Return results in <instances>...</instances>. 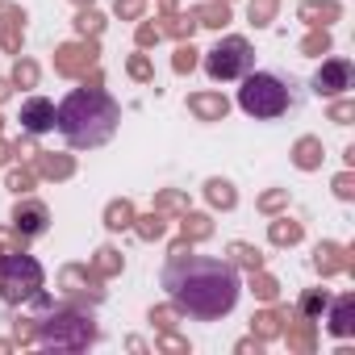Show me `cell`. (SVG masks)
I'll return each mask as SVG.
<instances>
[{"instance_id": "obj_47", "label": "cell", "mask_w": 355, "mask_h": 355, "mask_svg": "<svg viewBox=\"0 0 355 355\" xmlns=\"http://www.w3.org/2000/svg\"><path fill=\"white\" fill-rule=\"evenodd\" d=\"M9 92H13V84H9V80H0V105L9 101Z\"/></svg>"}, {"instance_id": "obj_2", "label": "cell", "mask_w": 355, "mask_h": 355, "mask_svg": "<svg viewBox=\"0 0 355 355\" xmlns=\"http://www.w3.org/2000/svg\"><path fill=\"white\" fill-rule=\"evenodd\" d=\"M117 121H121V109H117V101H113L96 80L84 84V88H76V92L55 109L59 134H63L71 146H80V150L109 142L113 130H117Z\"/></svg>"}, {"instance_id": "obj_22", "label": "cell", "mask_w": 355, "mask_h": 355, "mask_svg": "<svg viewBox=\"0 0 355 355\" xmlns=\"http://www.w3.org/2000/svg\"><path fill=\"white\" fill-rule=\"evenodd\" d=\"M272 243H276V247H293V243H301V222H293V218H276V222H272Z\"/></svg>"}, {"instance_id": "obj_6", "label": "cell", "mask_w": 355, "mask_h": 355, "mask_svg": "<svg viewBox=\"0 0 355 355\" xmlns=\"http://www.w3.org/2000/svg\"><path fill=\"white\" fill-rule=\"evenodd\" d=\"M251 63H255V55H251V42H247V38H222V42L205 55V71H209V80H218V84L243 80V76L251 71Z\"/></svg>"}, {"instance_id": "obj_24", "label": "cell", "mask_w": 355, "mask_h": 355, "mask_svg": "<svg viewBox=\"0 0 355 355\" xmlns=\"http://www.w3.org/2000/svg\"><path fill=\"white\" fill-rule=\"evenodd\" d=\"M92 272H96L101 280H105V276H117V272H121V255H117L113 247H101L96 259H92Z\"/></svg>"}, {"instance_id": "obj_16", "label": "cell", "mask_w": 355, "mask_h": 355, "mask_svg": "<svg viewBox=\"0 0 355 355\" xmlns=\"http://www.w3.org/2000/svg\"><path fill=\"white\" fill-rule=\"evenodd\" d=\"M71 171H76L71 155H46V150H38V175H46V180H67Z\"/></svg>"}, {"instance_id": "obj_32", "label": "cell", "mask_w": 355, "mask_h": 355, "mask_svg": "<svg viewBox=\"0 0 355 355\" xmlns=\"http://www.w3.org/2000/svg\"><path fill=\"white\" fill-rule=\"evenodd\" d=\"M301 51H305V55H326V51H330V34H326L322 26H313V34L301 42Z\"/></svg>"}, {"instance_id": "obj_18", "label": "cell", "mask_w": 355, "mask_h": 355, "mask_svg": "<svg viewBox=\"0 0 355 355\" xmlns=\"http://www.w3.org/2000/svg\"><path fill=\"white\" fill-rule=\"evenodd\" d=\"M301 17L309 26H326V21L338 17V5H334V0H309V5H301Z\"/></svg>"}, {"instance_id": "obj_36", "label": "cell", "mask_w": 355, "mask_h": 355, "mask_svg": "<svg viewBox=\"0 0 355 355\" xmlns=\"http://www.w3.org/2000/svg\"><path fill=\"white\" fill-rule=\"evenodd\" d=\"M351 117H355V105H351V101H334V105H330V121L351 125Z\"/></svg>"}, {"instance_id": "obj_14", "label": "cell", "mask_w": 355, "mask_h": 355, "mask_svg": "<svg viewBox=\"0 0 355 355\" xmlns=\"http://www.w3.org/2000/svg\"><path fill=\"white\" fill-rule=\"evenodd\" d=\"M351 330H355V297L347 293V297H338V301H334V309H330V334L347 338Z\"/></svg>"}, {"instance_id": "obj_30", "label": "cell", "mask_w": 355, "mask_h": 355, "mask_svg": "<svg viewBox=\"0 0 355 355\" xmlns=\"http://www.w3.org/2000/svg\"><path fill=\"white\" fill-rule=\"evenodd\" d=\"M230 255H234V263H243L247 272H259V268H263L259 251H255V247H247V243H234V247H230Z\"/></svg>"}, {"instance_id": "obj_4", "label": "cell", "mask_w": 355, "mask_h": 355, "mask_svg": "<svg viewBox=\"0 0 355 355\" xmlns=\"http://www.w3.org/2000/svg\"><path fill=\"white\" fill-rule=\"evenodd\" d=\"M38 338L46 347H88L96 338V326L80 309H55V305H46V318H38Z\"/></svg>"}, {"instance_id": "obj_1", "label": "cell", "mask_w": 355, "mask_h": 355, "mask_svg": "<svg viewBox=\"0 0 355 355\" xmlns=\"http://www.w3.org/2000/svg\"><path fill=\"white\" fill-rule=\"evenodd\" d=\"M163 288L171 293V301L180 305L184 313L201 318V322H214V318H226L234 305H239V272L222 259H205V255H193V243H175L171 247V259L163 268Z\"/></svg>"}, {"instance_id": "obj_20", "label": "cell", "mask_w": 355, "mask_h": 355, "mask_svg": "<svg viewBox=\"0 0 355 355\" xmlns=\"http://www.w3.org/2000/svg\"><path fill=\"white\" fill-rule=\"evenodd\" d=\"M205 197H209V205H218V209H234V184L230 180H209L205 184Z\"/></svg>"}, {"instance_id": "obj_9", "label": "cell", "mask_w": 355, "mask_h": 355, "mask_svg": "<svg viewBox=\"0 0 355 355\" xmlns=\"http://www.w3.org/2000/svg\"><path fill=\"white\" fill-rule=\"evenodd\" d=\"M351 80H355L351 63H347V59H330V63H322V71L313 76V88H318V96H338V92L351 88Z\"/></svg>"}, {"instance_id": "obj_41", "label": "cell", "mask_w": 355, "mask_h": 355, "mask_svg": "<svg viewBox=\"0 0 355 355\" xmlns=\"http://www.w3.org/2000/svg\"><path fill=\"white\" fill-rule=\"evenodd\" d=\"M130 76H134V80H150V59H146V55H134V59H130Z\"/></svg>"}, {"instance_id": "obj_21", "label": "cell", "mask_w": 355, "mask_h": 355, "mask_svg": "<svg viewBox=\"0 0 355 355\" xmlns=\"http://www.w3.org/2000/svg\"><path fill=\"white\" fill-rule=\"evenodd\" d=\"M105 226H109V230H130V226H134V205H130V201H113V205L105 209Z\"/></svg>"}, {"instance_id": "obj_35", "label": "cell", "mask_w": 355, "mask_h": 355, "mask_svg": "<svg viewBox=\"0 0 355 355\" xmlns=\"http://www.w3.org/2000/svg\"><path fill=\"white\" fill-rule=\"evenodd\" d=\"M13 84H21V88H34V84H38V67H34L30 59H21V63H17V71H13Z\"/></svg>"}, {"instance_id": "obj_19", "label": "cell", "mask_w": 355, "mask_h": 355, "mask_svg": "<svg viewBox=\"0 0 355 355\" xmlns=\"http://www.w3.org/2000/svg\"><path fill=\"white\" fill-rule=\"evenodd\" d=\"M293 159H297V167H301V171L322 167V142H318V138H301V142H297V150H293Z\"/></svg>"}, {"instance_id": "obj_11", "label": "cell", "mask_w": 355, "mask_h": 355, "mask_svg": "<svg viewBox=\"0 0 355 355\" xmlns=\"http://www.w3.org/2000/svg\"><path fill=\"white\" fill-rule=\"evenodd\" d=\"M21 130H26V134H46V130H55V105H51L46 96H30V101L21 105Z\"/></svg>"}, {"instance_id": "obj_34", "label": "cell", "mask_w": 355, "mask_h": 355, "mask_svg": "<svg viewBox=\"0 0 355 355\" xmlns=\"http://www.w3.org/2000/svg\"><path fill=\"white\" fill-rule=\"evenodd\" d=\"M155 209L163 214V209H175V214H189V201L180 197V193H159L155 197Z\"/></svg>"}, {"instance_id": "obj_40", "label": "cell", "mask_w": 355, "mask_h": 355, "mask_svg": "<svg viewBox=\"0 0 355 355\" xmlns=\"http://www.w3.org/2000/svg\"><path fill=\"white\" fill-rule=\"evenodd\" d=\"M334 193H338L343 201H351V197H355V175H351V171H343L338 180H334Z\"/></svg>"}, {"instance_id": "obj_3", "label": "cell", "mask_w": 355, "mask_h": 355, "mask_svg": "<svg viewBox=\"0 0 355 355\" xmlns=\"http://www.w3.org/2000/svg\"><path fill=\"white\" fill-rule=\"evenodd\" d=\"M0 297L9 305L42 297V263L26 251H5L0 255Z\"/></svg>"}, {"instance_id": "obj_45", "label": "cell", "mask_w": 355, "mask_h": 355, "mask_svg": "<svg viewBox=\"0 0 355 355\" xmlns=\"http://www.w3.org/2000/svg\"><path fill=\"white\" fill-rule=\"evenodd\" d=\"M288 343H293V347H313V334L301 326V330H288Z\"/></svg>"}, {"instance_id": "obj_5", "label": "cell", "mask_w": 355, "mask_h": 355, "mask_svg": "<svg viewBox=\"0 0 355 355\" xmlns=\"http://www.w3.org/2000/svg\"><path fill=\"white\" fill-rule=\"evenodd\" d=\"M239 105H243V113H251V117H280L284 109H288V88L276 80V76H268V71H247L243 76V88H239Z\"/></svg>"}, {"instance_id": "obj_15", "label": "cell", "mask_w": 355, "mask_h": 355, "mask_svg": "<svg viewBox=\"0 0 355 355\" xmlns=\"http://www.w3.org/2000/svg\"><path fill=\"white\" fill-rule=\"evenodd\" d=\"M313 263H318L322 276H334V272H347V268H351V259H347V251H343L338 243H322Z\"/></svg>"}, {"instance_id": "obj_43", "label": "cell", "mask_w": 355, "mask_h": 355, "mask_svg": "<svg viewBox=\"0 0 355 355\" xmlns=\"http://www.w3.org/2000/svg\"><path fill=\"white\" fill-rule=\"evenodd\" d=\"M284 201H288V193H268V197L259 201V209H263V214H276V209H280Z\"/></svg>"}, {"instance_id": "obj_10", "label": "cell", "mask_w": 355, "mask_h": 355, "mask_svg": "<svg viewBox=\"0 0 355 355\" xmlns=\"http://www.w3.org/2000/svg\"><path fill=\"white\" fill-rule=\"evenodd\" d=\"M46 222H51V214H46L42 201H17V209H13V230H17L21 239H38V234L46 230Z\"/></svg>"}, {"instance_id": "obj_13", "label": "cell", "mask_w": 355, "mask_h": 355, "mask_svg": "<svg viewBox=\"0 0 355 355\" xmlns=\"http://www.w3.org/2000/svg\"><path fill=\"white\" fill-rule=\"evenodd\" d=\"M189 109H193L201 121H222V117L230 113V101H226L222 92H197V96H189Z\"/></svg>"}, {"instance_id": "obj_37", "label": "cell", "mask_w": 355, "mask_h": 355, "mask_svg": "<svg viewBox=\"0 0 355 355\" xmlns=\"http://www.w3.org/2000/svg\"><path fill=\"white\" fill-rule=\"evenodd\" d=\"M9 189L13 193H30L34 189V171H9Z\"/></svg>"}, {"instance_id": "obj_46", "label": "cell", "mask_w": 355, "mask_h": 355, "mask_svg": "<svg viewBox=\"0 0 355 355\" xmlns=\"http://www.w3.org/2000/svg\"><path fill=\"white\" fill-rule=\"evenodd\" d=\"M150 322H159V326H175V309H155Z\"/></svg>"}, {"instance_id": "obj_25", "label": "cell", "mask_w": 355, "mask_h": 355, "mask_svg": "<svg viewBox=\"0 0 355 355\" xmlns=\"http://www.w3.org/2000/svg\"><path fill=\"white\" fill-rule=\"evenodd\" d=\"M193 26H197L193 13H189V17H184V13H163V26H159V30L171 34V38H184V34H193Z\"/></svg>"}, {"instance_id": "obj_38", "label": "cell", "mask_w": 355, "mask_h": 355, "mask_svg": "<svg viewBox=\"0 0 355 355\" xmlns=\"http://www.w3.org/2000/svg\"><path fill=\"white\" fill-rule=\"evenodd\" d=\"M159 38H163V30H159L155 21H142V26H138V46H155Z\"/></svg>"}, {"instance_id": "obj_44", "label": "cell", "mask_w": 355, "mask_h": 355, "mask_svg": "<svg viewBox=\"0 0 355 355\" xmlns=\"http://www.w3.org/2000/svg\"><path fill=\"white\" fill-rule=\"evenodd\" d=\"M142 13V0H117V17H138Z\"/></svg>"}, {"instance_id": "obj_7", "label": "cell", "mask_w": 355, "mask_h": 355, "mask_svg": "<svg viewBox=\"0 0 355 355\" xmlns=\"http://www.w3.org/2000/svg\"><path fill=\"white\" fill-rule=\"evenodd\" d=\"M92 67H96V42H67V46H59V55H55V71H59V76L80 80V76H88Z\"/></svg>"}, {"instance_id": "obj_29", "label": "cell", "mask_w": 355, "mask_h": 355, "mask_svg": "<svg viewBox=\"0 0 355 355\" xmlns=\"http://www.w3.org/2000/svg\"><path fill=\"white\" fill-rule=\"evenodd\" d=\"M276 5H280V0H251V5H247L251 26H268V21L276 17Z\"/></svg>"}, {"instance_id": "obj_28", "label": "cell", "mask_w": 355, "mask_h": 355, "mask_svg": "<svg viewBox=\"0 0 355 355\" xmlns=\"http://www.w3.org/2000/svg\"><path fill=\"white\" fill-rule=\"evenodd\" d=\"M251 288H255V297H259V301H276V293H280V284H276L263 268H259V272H251Z\"/></svg>"}, {"instance_id": "obj_31", "label": "cell", "mask_w": 355, "mask_h": 355, "mask_svg": "<svg viewBox=\"0 0 355 355\" xmlns=\"http://www.w3.org/2000/svg\"><path fill=\"white\" fill-rule=\"evenodd\" d=\"M326 305H330V297H326V293H305V297H301V322H313Z\"/></svg>"}, {"instance_id": "obj_12", "label": "cell", "mask_w": 355, "mask_h": 355, "mask_svg": "<svg viewBox=\"0 0 355 355\" xmlns=\"http://www.w3.org/2000/svg\"><path fill=\"white\" fill-rule=\"evenodd\" d=\"M21 30H26V13L17 5H0V46L9 55L21 51Z\"/></svg>"}, {"instance_id": "obj_23", "label": "cell", "mask_w": 355, "mask_h": 355, "mask_svg": "<svg viewBox=\"0 0 355 355\" xmlns=\"http://www.w3.org/2000/svg\"><path fill=\"white\" fill-rule=\"evenodd\" d=\"M209 234H214V222L205 214H184V239L189 243H205Z\"/></svg>"}, {"instance_id": "obj_48", "label": "cell", "mask_w": 355, "mask_h": 355, "mask_svg": "<svg viewBox=\"0 0 355 355\" xmlns=\"http://www.w3.org/2000/svg\"><path fill=\"white\" fill-rule=\"evenodd\" d=\"M5 159H9V142H5V138H0V163H5Z\"/></svg>"}, {"instance_id": "obj_49", "label": "cell", "mask_w": 355, "mask_h": 355, "mask_svg": "<svg viewBox=\"0 0 355 355\" xmlns=\"http://www.w3.org/2000/svg\"><path fill=\"white\" fill-rule=\"evenodd\" d=\"M76 5H92V0H76Z\"/></svg>"}, {"instance_id": "obj_33", "label": "cell", "mask_w": 355, "mask_h": 355, "mask_svg": "<svg viewBox=\"0 0 355 355\" xmlns=\"http://www.w3.org/2000/svg\"><path fill=\"white\" fill-rule=\"evenodd\" d=\"M171 67H175V71H193V67H197V51H193L189 42H180V46H175V59H171Z\"/></svg>"}, {"instance_id": "obj_8", "label": "cell", "mask_w": 355, "mask_h": 355, "mask_svg": "<svg viewBox=\"0 0 355 355\" xmlns=\"http://www.w3.org/2000/svg\"><path fill=\"white\" fill-rule=\"evenodd\" d=\"M63 288H67V297H76V301H101L105 293H101V276L92 272V268H84V263H71V268H63Z\"/></svg>"}, {"instance_id": "obj_26", "label": "cell", "mask_w": 355, "mask_h": 355, "mask_svg": "<svg viewBox=\"0 0 355 355\" xmlns=\"http://www.w3.org/2000/svg\"><path fill=\"white\" fill-rule=\"evenodd\" d=\"M76 30H80V38H96V34L105 30V17H101L96 9H80V17H76Z\"/></svg>"}, {"instance_id": "obj_27", "label": "cell", "mask_w": 355, "mask_h": 355, "mask_svg": "<svg viewBox=\"0 0 355 355\" xmlns=\"http://www.w3.org/2000/svg\"><path fill=\"white\" fill-rule=\"evenodd\" d=\"M134 222H138L134 230H138L146 243H150V239H163V230H167V222H163V214H159V209H155V214H146V218H134Z\"/></svg>"}, {"instance_id": "obj_42", "label": "cell", "mask_w": 355, "mask_h": 355, "mask_svg": "<svg viewBox=\"0 0 355 355\" xmlns=\"http://www.w3.org/2000/svg\"><path fill=\"white\" fill-rule=\"evenodd\" d=\"M21 243H26V239H21L17 230H0V251H21Z\"/></svg>"}, {"instance_id": "obj_39", "label": "cell", "mask_w": 355, "mask_h": 355, "mask_svg": "<svg viewBox=\"0 0 355 355\" xmlns=\"http://www.w3.org/2000/svg\"><path fill=\"white\" fill-rule=\"evenodd\" d=\"M255 322H259V334H263V338H272V334H280V313H272V309H268V313H259Z\"/></svg>"}, {"instance_id": "obj_17", "label": "cell", "mask_w": 355, "mask_h": 355, "mask_svg": "<svg viewBox=\"0 0 355 355\" xmlns=\"http://www.w3.org/2000/svg\"><path fill=\"white\" fill-rule=\"evenodd\" d=\"M193 21L197 26H209V30H222L230 21V5H226V0H209V5L193 9Z\"/></svg>"}]
</instances>
